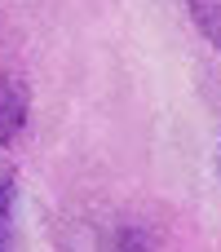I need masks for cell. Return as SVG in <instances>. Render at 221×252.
<instances>
[{
  "mask_svg": "<svg viewBox=\"0 0 221 252\" xmlns=\"http://www.w3.org/2000/svg\"><path fill=\"white\" fill-rule=\"evenodd\" d=\"M186 9H190L195 27L221 49V0H186Z\"/></svg>",
  "mask_w": 221,
  "mask_h": 252,
  "instance_id": "cell-2",
  "label": "cell"
},
{
  "mask_svg": "<svg viewBox=\"0 0 221 252\" xmlns=\"http://www.w3.org/2000/svg\"><path fill=\"white\" fill-rule=\"evenodd\" d=\"M13 204H18V182L13 173H0V248L9 244V230H13Z\"/></svg>",
  "mask_w": 221,
  "mask_h": 252,
  "instance_id": "cell-3",
  "label": "cell"
},
{
  "mask_svg": "<svg viewBox=\"0 0 221 252\" xmlns=\"http://www.w3.org/2000/svg\"><path fill=\"white\" fill-rule=\"evenodd\" d=\"M217 164H221V151H217Z\"/></svg>",
  "mask_w": 221,
  "mask_h": 252,
  "instance_id": "cell-4",
  "label": "cell"
},
{
  "mask_svg": "<svg viewBox=\"0 0 221 252\" xmlns=\"http://www.w3.org/2000/svg\"><path fill=\"white\" fill-rule=\"evenodd\" d=\"M27 120H31V97H27L22 75L0 71V151L27 133Z\"/></svg>",
  "mask_w": 221,
  "mask_h": 252,
  "instance_id": "cell-1",
  "label": "cell"
}]
</instances>
